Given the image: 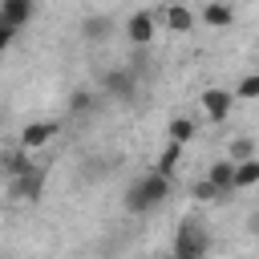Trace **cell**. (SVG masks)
Listing matches in <instances>:
<instances>
[{
  "mask_svg": "<svg viewBox=\"0 0 259 259\" xmlns=\"http://www.w3.org/2000/svg\"><path fill=\"white\" fill-rule=\"evenodd\" d=\"M154 28H158V20H154V8L130 12V20H125V32H130V40H134L138 49H146V45L154 40Z\"/></svg>",
  "mask_w": 259,
  "mask_h": 259,
  "instance_id": "cell-5",
  "label": "cell"
},
{
  "mask_svg": "<svg viewBox=\"0 0 259 259\" xmlns=\"http://www.w3.org/2000/svg\"><path fill=\"white\" fill-rule=\"evenodd\" d=\"M154 20H162L170 32H190L194 28V12L186 4H166V8H154Z\"/></svg>",
  "mask_w": 259,
  "mask_h": 259,
  "instance_id": "cell-7",
  "label": "cell"
},
{
  "mask_svg": "<svg viewBox=\"0 0 259 259\" xmlns=\"http://www.w3.org/2000/svg\"><path fill=\"white\" fill-rule=\"evenodd\" d=\"M251 186H259V158L235 166V190H251Z\"/></svg>",
  "mask_w": 259,
  "mask_h": 259,
  "instance_id": "cell-14",
  "label": "cell"
},
{
  "mask_svg": "<svg viewBox=\"0 0 259 259\" xmlns=\"http://www.w3.org/2000/svg\"><path fill=\"white\" fill-rule=\"evenodd\" d=\"M247 231H251V235H259V210H251V214H247Z\"/></svg>",
  "mask_w": 259,
  "mask_h": 259,
  "instance_id": "cell-22",
  "label": "cell"
},
{
  "mask_svg": "<svg viewBox=\"0 0 259 259\" xmlns=\"http://www.w3.org/2000/svg\"><path fill=\"white\" fill-rule=\"evenodd\" d=\"M166 134H170L174 146H186V142H194V121H190V117H174V121L166 125Z\"/></svg>",
  "mask_w": 259,
  "mask_h": 259,
  "instance_id": "cell-16",
  "label": "cell"
},
{
  "mask_svg": "<svg viewBox=\"0 0 259 259\" xmlns=\"http://www.w3.org/2000/svg\"><path fill=\"white\" fill-rule=\"evenodd\" d=\"M93 105H97V101H93V93H89V89H77V93L69 97V109H73V113H89Z\"/></svg>",
  "mask_w": 259,
  "mask_h": 259,
  "instance_id": "cell-18",
  "label": "cell"
},
{
  "mask_svg": "<svg viewBox=\"0 0 259 259\" xmlns=\"http://www.w3.org/2000/svg\"><path fill=\"white\" fill-rule=\"evenodd\" d=\"M206 182H210V186L219 190V198L235 194V162H227V158L210 162V170H206Z\"/></svg>",
  "mask_w": 259,
  "mask_h": 259,
  "instance_id": "cell-10",
  "label": "cell"
},
{
  "mask_svg": "<svg viewBox=\"0 0 259 259\" xmlns=\"http://www.w3.org/2000/svg\"><path fill=\"white\" fill-rule=\"evenodd\" d=\"M32 0H0V24H8L12 32H20L28 20H32Z\"/></svg>",
  "mask_w": 259,
  "mask_h": 259,
  "instance_id": "cell-8",
  "label": "cell"
},
{
  "mask_svg": "<svg viewBox=\"0 0 259 259\" xmlns=\"http://www.w3.org/2000/svg\"><path fill=\"white\" fill-rule=\"evenodd\" d=\"M231 105H235V97H231L227 89H206V93H202V109H206L210 121H227Z\"/></svg>",
  "mask_w": 259,
  "mask_h": 259,
  "instance_id": "cell-11",
  "label": "cell"
},
{
  "mask_svg": "<svg viewBox=\"0 0 259 259\" xmlns=\"http://www.w3.org/2000/svg\"><path fill=\"white\" fill-rule=\"evenodd\" d=\"M210 255V227L198 214H186L174 235V259H206Z\"/></svg>",
  "mask_w": 259,
  "mask_h": 259,
  "instance_id": "cell-2",
  "label": "cell"
},
{
  "mask_svg": "<svg viewBox=\"0 0 259 259\" xmlns=\"http://www.w3.org/2000/svg\"><path fill=\"white\" fill-rule=\"evenodd\" d=\"M12 36H16V32H12L8 24H0V57L8 53V45H12Z\"/></svg>",
  "mask_w": 259,
  "mask_h": 259,
  "instance_id": "cell-21",
  "label": "cell"
},
{
  "mask_svg": "<svg viewBox=\"0 0 259 259\" xmlns=\"http://www.w3.org/2000/svg\"><path fill=\"white\" fill-rule=\"evenodd\" d=\"M239 97H259V73H251V77L239 81Z\"/></svg>",
  "mask_w": 259,
  "mask_h": 259,
  "instance_id": "cell-20",
  "label": "cell"
},
{
  "mask_svg": "<svg viewBox=\"0 0 259 259\" xmlns=\"http://www.w3.org/2000/svg\"><path fill=\"white\" fill-rule=\"evenodd\" d=\"M166 198H170V178H162V174L146 170L138 182H130V190H125L121 206H125V214H150V210H158Z\"/></svg>",
  "mask_w": 259,
  "mask_h": 259,
  "instance_id": "cell-1",
  "label": "cell"
},
{
  "mask_svg": "<svg viewBox=\"0 0 259 259\" xmlns=\"http://www.w3.org/2000/svg\"><path fill=\"white\" fill-rule=\"evenodd\" d=\"M109 32H113V20H109L105 12H89V16L81 20V36H85V40H105Z\"/></svg>",
  "mask_w": 259,
  "mask_h": 259,
  "instance_id": "cell-12",
  "label": "cell"
},
{
  "mask_svg": "<svg viewBox=\"0 0 259 259\" xmlns=\"http://www.w3.org/2000/svg\"><path fill=\"white\" fill-rule=\"evenodd\" d=\"M178 162H182V146L166 142V150H162V154H158V162H154V174H162V178H174Z\"/></svg>",
  "mask_w": 259,
  "mask_h": 259,
  "instance_id": "cell-13",
  "label": "cell"
},
{
  "mask_svg": "<svg viewBox=\"0 0 259 259\" xmlns=\"http://www.w3.org/2000/svg\"><path fill=\"white\" fill-rule=\"evenodd\" d=\"M251 158H259L251 138H235V142L227 146V162H235V166H239V162H251Z\"/></svg>",
  "mask_w": 259,
  "mask_h": 259,
  "instance_id": "cell-17",
  "label": "cell"
},
{
  "mask_svg": "<svg viewBox=\"0 0 259 259\" xmlns=\"http://www.w3.org/2000/svg\"><path fill=\"white\" fill-rule=\"evenodd\" d=\"M57 138V121H28L24 125V134H20V150H40L45 142H53Z\"/></svg>",
  "mask_w": 259,
  "mask_h": 259,
  "instance_id": "cell-9",
  "label": "cell"
},
{
  "mask_svg": "<svg viewBox=\"0 0 259 259\" xmlns=\"http://www.w3.org/2000/svg\"><path fill=\"white\" fill-rule=\"evenodd\" d=\"M36 162H32V154L28 150H20V146H8V150H0V174L12 182V178H20V174H28Z\"/></svg>",
  "mask_w": 259,
  "mask_h": 259,
  "instance_id": "cell-6",
  "label": "cell"
},
{
  "mask_svg": "<svg viewBox=\"0 0 259 259\" xmlns=\"http://www.w3.org/2000/svg\"><path fill=\"white\" fill-rule=\"evenodd\" d=\"M101 89H105V97H113V101H130V97L138 93V77H134L130 69H109V73H101Z\"/></svg>",
  "mask_w": 259,
  "mask_h": 259,
  "instance_id": "cell-3",
  "label": "cell"
},
{
  "mask_svg": "<svg viewBox=\"0 0 259 259\" xmlns=\"http://www.w3.org/2000/svg\"><path fill=\"white\" fill-rule=\"evenodd\" d=\"M190 194H194V202H214V198H219V190H214L206 178H198V182L190 186Z\"/></svg>",
  "mask_w": 259,
  "mask_h": 259,
  "instance_id": "cell-19",
  "label": "cell"
},
{
  "mask_svg": "<svg viewBox=\"0 0 259 259\" xmlns=\"http://www.w3.org/2000/svg\"><path fill=\"white\" fill-rule=\"evenodd\" d=\"M202 20H206L210 28H227V24L235 20V8H231V4H206V8H202Z\"/></svg>",
  "mask_w": 259,
  "mask_h": 259,
  "instance_id": "cell-15",
  "label": "cell"
},
{
  "mask_svg": "<svg viewBox=\"0 0 259 259\" xmlns=\"http://www.w3.org/2000/svg\"><path fill=\"white\" fill-rule=\"evenodd\" d=\"M8 190H12V198H20V202H36V198H40V190H45V166H32L28 174L12 178V182H8Z\"/></svg>",
  "mask_w": 259,
  "mask_h": 259,
  "instance_id": "cell-4",
  "label": "cell"
}]
</instances>
